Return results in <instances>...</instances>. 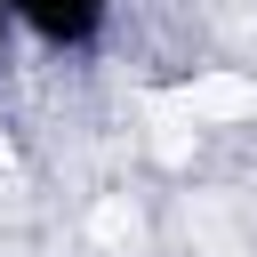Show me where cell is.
Masks as SVG:
<instances>
[{"instance_id":"cell-1","label":"cell","mask_w":257,"mask_h":257,"mask_svg":"<svg viewBox=\"0 0 257 257\" xmlns=\"http://www.w3.org/2000/svg\"><path fill=\"white\" fill-rule=\"evenodd\" d=\"M8 8H16L40 40H80V32L104 16V0H8Z\"/></svg>"}]
</instances>
